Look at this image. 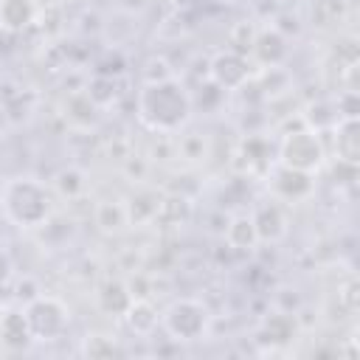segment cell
<instances>
[{"mask_svg": "<svg viewBox=\"0 0 360 360\" xmlns=\"http://www.w3.org/2000/svg\"><path fill=\"white\" fill-rule=\"evenodd\" d=\"M93 219L98 225L101 233H121L129 225V214H127V202L118 200H101L93 211Z\"/></svg>", "mask_w": 360, "mask_h": 360, "instance_id": "obj_13", "label": "cell"}, {"mask_svg": "<svg viewBox=\"0 0 360 360\" xmlns=\"http://www.w3.org/2000/svg\"><path fill=\"white\" fill-rule=\"evenodd\" d=\"M56 188H59L62 197H76L84 188V174L79 169H65L56 177Z\"/></svg>", "mask_w": 360, "mask_h": 360, "instance_id": "obj_21", "label": "cell"}, {"mask_svg": "<svg viewBox=\"0 0 360 360\" xmlns=\"http://www.w3.org/2000/svg\"><path fill=\"white\" fill-rule=\"evenodd\" d=\"M84 93L93 98L96 107H104V104H110V101L115 98V82H112L110 76H96V79L87 84Z\"/></svg>", "mask_w": 360, "mask_h": 360, "instance_id": "obj_20", "label": "cell"}, {"mask_svg": "<svg viewBox=\"0 0 360 360\" xmlns=\"http://www.w3.org/2000/svg\"><path fill=\"white\" fill-rule=\"evenodd\" d=\"M180 155L191 163H202L208 158V141L200 135V132H191V135H183L180 138Z\"/></svg>", "mask_w": 360, "mask_h": 360, "instance_id": "obj_19", "label": "cell"}, {"mask_svg": "<svg viewBox=\"0 0 360 360\" xmlns=\"http://www.w3.org/2000/svg\"><path fill=\"white\" fill-rule=\"evenodd\" d=\"M124 321H127V326L135 332V335H152L155 332V326L160 323V315H158V309L146 301V298H132L129 301V307H127V312L121 315Z\"/></svg>", "mask_w": 360, "mask_h": 360, "instance_id": "obj_12", "label": "cell"}, {"mask_svg": "<svg viewBox=\"0 0 360 360\" xmlns=\"http://www.w3.org/2000/svg\"><path fill=\"white\" fill-rule=\"evenodd\" d=\"M250 219H253V228H256V236L259 242H281L290 231V222H287V214L281 208V200H259L250 211Z\"/></svg>", "mask_w": 360, "mask_h": 360, "instance_id": "obj_7", "label": "cell"}, {"mask_svg": "<svg viewBox=\"0 0 360 360\" xmlns=\"http://www.w3.org/2000/svg\"><path fill=\"white\" fill-rule=\"evenodd\" d=\"M129 301H132V292H129V287L124 281H107L98 290V307L107 315H124Z\"/></svg>", "mask_w": 360, "mask_h": 360, "instance_id": "obj_17", "label": "cell"}, {"mask_svg": "<svg viewBox=\"0 0 360 360\" xmlns=\"http://www.w3.org/2000/svg\"><path fill=\"white\" fill-rule=\"evenodd\" d=\"M335 149H338V160H346V163L360 160L357 118H338L335 121Z\"/></svg>", "mask_w": 360, "mask_h": 360, "instance_id": "obj_11", "label": "cell"}, {"mask_svg": "<svg viewBox=\"0 0 360 360\" xmlns=\"http://www.w3.org/2000/svg\"><path fill=\"white\" fill-rule=\"evenodd\" d=\"M295 335V318L290 312H273L262 323V338L270 343H287Z\"/></svg>", "mask_w": 360, "mask_h": 360, "instance_id": "obj_18", "label": "cell"}, {"mask_svg": "<svg viewBox=\"0 0 360 360\" xmlns=\"http://www.w3.org/2000/svg\"><path fill=\"white\" fill-rule=\"evenodd\" d=\"M160 326L177 343L202 340L211 329V312L197 298H177L160 312Z\"/></svg>", "mask_w": 360, "mask_h": 360, "instance_id": "obj_3", "label": "cell"}, {"mask_svg": "<svg viewBox=\"0 0 360 360\" xmlns=\"http://www.w3.org/2000/svg\"><path fill=\"white\" fill-rule=\"evenodd\" d=\"M0 340L11 349H22L34 340L31 329H28V321H25V312H6L0 318Z\"/></svg>", "mask_w": 360, "mask_h": 360, "instance_id": "obj_14", "label": "cell"}, {"mask_svg": "<svg viewBox=\"0 0 360 360\" xmlns=\"http://www.w3.org/2000/svg\"><path fill=\"white\" fill-rule=\"evenodd\" d=\"M250 53L264 68H281L284 59H287V53H290V45H287V37L281 34V28L278 25H270V28L256 31V39H253Z\"/></svg>", "mask_w": 360, "mask_h": 360, "instance_id": "obj_9", "label": "cell"}, {"mask_svg": "<svg viewBox=\"0 0 360 360\" xmlns=\"http://www.w3.org/2000/svg\"><path fill=\"white\" fill-rule=\"evenodd\" d=\"M11 276H14V262H11L8 250H6V248H0V287H3V284H8V281H11Z\"/></svg>", "mask_w": 360, "mask_h": 360, "instance_id": "obj_22", "label": "cell"}, {"mask_svg": "<svg viewBox=\"0 0 360 360\" xmlns=\"http://www.w3.org/2000/svg\"><path fill=\"white\" fill-rule=\"evenodd\" d=\"M25 321H28V329H31V338L34 340H56L65 335L68 323H70V312L68 307L53 298V295H34L28 304H25Z\"/></svg>", "mask_w": 360, "mask_h": 360, "instance_id": "obj_5", "label": "cell"}, {"mask_svg": "<svg viewBox=\"0 0 360 360\" xmlns=\"http://www.w3.org/2000/svg\"><path fill=\"white\" fill-rule=\"evenodd\" d=\"M0 208L11 225L34 231L53 217L56 194L37 177H11L0 188Z\"/></svg>", "mask_w": 360, "mask_h": 360, "instance_id": "obj_2", "label": "cell"}, {"mask_svg": "<svg viewBox=\"0 0 360 360\" xmlns=\"http://www.w3.org/2000/svg\"><path fill=\"white\" fill-rule=\"evenodd\" d=\"M208 73H211V82L219 87V90H242L248 82H250V65H248V56L245 53H236L231 48L214 53L211 65H208Z\"/></svg>", "mask_w": 360, "mask_h": 360, "instance_id": "obj_6", "label": "cell"}, {"mask_svg": "<svg viewBox=\"0 0 360 360\" xmlns=\"http://www.w3.org/2000/svg\"><path fill=\"white\" fill-rule=\"evenodd\" d=\"M37 20V0H0V28L20 34Z\"/></svg>", "mask_w": 360, "mask_h": 360, "instance_id": "obj_10", "label": "cell"}, {"mask_svg": "<svg viewBox=\"0 0 360 360\" xmlns=\"http://www.w3.org/2000/svg\"><path fill=\"white\" fill-rule=\"evenodd\" d=\"M135 112L152 132H180L194 112V101L177 76L163 82H143L135 98Z\"/></svg>", "mask_w": 360, "mask_h": 360, "instance_id": "obj_1", "label": "cell"}, {"mask_svg": "<svg viewBox=\"0 0 360 360\" xmlns=\"http://www.w3.org/2000/svg\"><path fill=\"white\" fill-rule=\"evenodd\" d=\"M225 242L233 248V250H250L259 245V236H256V228H253V219L250 214H236L228 228H225Z\"/></svg>", "mask_w": 360, "mask_h": 360, "instance_id": "obj_15", "label": "cell"}, {"mask_svg": "<svg viewBox=\"0 0 360 360\" xmlns=\"http://www.w3.org/2000/svg\"><path fill=\"white\" fill-rule=\"evenodd\" d=\"M79 354L90 360H112V357H124L127 349L110 335H87L79 346Z\"/></svg>", "mask_w": 360, "mask_h": 360, "instance_id": "obj_16", "label": "cell"}, {"mask_svg": "<svg viewBox=\"0 0 360 360\" xmlns=\"http://www.w3.org/2000/svg\"><path fill=\"white\" fill-rule=\"evenodd\" d=\"M270 188H273L276 200L298 202V200H307L315 191V174L298 172V169H290V166L278 163L273 169V174H270Z\"/></svg>", "mask_w": 360, "mask_h": 360, "instance_id": "obj_8", "label": "cell"}, {"mask_svg": "<svg viewBox=\"0 0 360 360\" xmlns=\"http://www.w3.org/2000/svg\"><path fill=\"white\" fill-rule=\"evenodd\" d=\"M323 160H326V149H323V141H321L318 129L287 132L278 143V163L281 166L315 174L323 166Z\"/></svg>", "mask_w": 360, "mask_h": 360, "instance_id": "obj_4", "label": "cell"}]
</instances>
